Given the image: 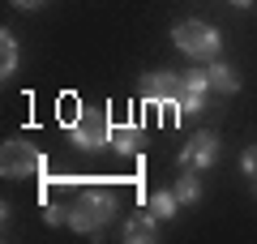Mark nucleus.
<instances>
[{
    "label": "nucleus",
    "mask_w": 257,
    "mask_h": 244,
    "mask_svg": "<svg viewBox=\"0 0 257 244\" xmlns=\"http://www.w3.org/2000/svg\"><path fill=\"white\" fill-rule=\"evenodd\" d=\"M116 214H120V197L111 189H82L77 201L69 206V227L77 235H99Z\"/></svg>",
    "instance_id": "nucleus-1"
},
{
    "label": "nucleus",
    "mask_w": 257,
    "mask_h": 244,
    "mask_svg": "<svg viewBox=\"0 0 257 244\" xmlns=\"http://www.w3.org/2000/svg\"><path fill=\"white\" fill-rule=\"evenodd\" d=\"M172 43L180 47L189 60H197V64H210V60H219V47H223V35L210 26V22H197V18H189V22H176L172 26Z\"/></svg>",
    "instance_id": "nucleus-2"
},
{
    "label": "nucleus",
    "mask_w": 257,
    "mask_h": 244,
    "mask_svg": "<svg viewBox=\"0 0 257 244\" xmlns=\"http://www.w3.org/2000/svg\"><path fill=\"white\" fill-rule=\"evenodd\" d=\"M69 142L82 154H103L111 146V120L99 107H77V116L69 120Z\"/></svg>",
    "instance_id": "nucleus-3"
},
{
    "label": "nucleus",
    "mask_w": 257,
    "mask_h": 244,
    "mask_svg": "<svg viewBox=\"0 0 257 244\" xmlns=\"http://www.w3.org/2000/svg\"><path fill=\"white\" fill-rule=\"evenodd\" d=\"M43 172V150L26 137H9L0 146V176L5 180H30Z\"/></svg>",
    "instance_id": "nucleus-4"
},
{
    "label": "nucleus",
    "mask_w": 257,
    "mask_h": 244,
    "mask_svg": "<svg viewBox=\"0 0 257 244\" xmlns=\"http://www.w3.org/2000/svg\"><path fill=\"white\" fill-rule=\"evenodd\" d=\"M214 163H219V137L210 129H197L184 142V150L176 154V167L180 172H202V167H214Z\"/></svg>",
    "instance_id": "nucleus-5"
},
{
    "label": "nucleus",
    "mask_w": 257,
    "mask_h": 244,
    "mask_svg": "<svg viewBox=\"0 0 257 244\" xmlns=\"http://www.w3.org/2000/svg\"><path fill=\"white\" fill-rule=\"evenodd\" d=\"M180 86H184V77L172 73V69L146 73V77H142V103H150V107H176Z\"/></svg>",
    "instance_id": "nucleus-6"
},
{
    "label": "nucleus",
    "mask_w": 257,
    "mask_h": 244,
    "mask_svg": "<svg viewBox=\"0 0 257 244\" xmlns=\"http://www.w3.org/2000/svg\"><path fill=\"white\" fill-rule=\"evenodd\" d=\"M111 154H120V159H142V129L133 125V120H124V125H111Z\"/></svg>",
    "instance_id": "nucleus-7"
},
{
    "label": "nucleus",
    "mask_w": 257,
    "mask_h": 244,
    "mask_svg": "<svg viewBox=\"0 0 257 244\" xmlns=\"http://www.w3.org/2000/svg\"><path fill=\"white\" fill-rule=\"evenodd\" d=\"M120 235H124L128 244H155V240H159V218L150 214L146 206H142V214L124 218V227H120Z\"/></svg>",
    "instance_id": "nucleus-8"
},
{
    "label": "nucleus",
    "mask_w": 257,
    "mask_h": 244,
    "mask_svg": "<svg viewBox=\"0 0 257 244\" xmlns=\"http://www.w3.org/2000/svg\"><path fill=\"white\" fill-rule=\"evenodd\" d=\"M146 210L159 218V223H167V218L180 214V197H176V189H155V193L146 197Z\"/></svg>",
    "instance_id": "nucleus-9"
},
{
    "label": "nucleus",
    "mask_w": 257,
    "mask_h": 244,
    "mask_svg": "<svg viewBox=\"0 0 257 244\" xmlns=\"http://www.w3.org/2000/svg\"><path fill=\"white\" fill-rule=\"evenodd\" d=\"M210 90L214 94H240V73L223 60H210Z\"/></svg>",
    "instance_id": "nucleus-10"
},
{
    "label": "nucleus",
    "mask_w": 257,
    "mask_h": 244,
    "mask_svg": "<svg viewBox=\"0 0 257 244\" xmlns=\"http://www.w3.org/2000/svg\"><path fill=\"white\" fill-rule=\"evenodd\" d=\"M13 73H18V39L0 30V81H9Z\"/></svg>",
    "instance_id": "nucleus-11"
},
{
    "label": "nucleus",
    "mask_w": 257,
    "mask_h": 244,
    "mask_svg": "<svg viewBox=\"0 0 257 244\" xmlns=\"http://www.w3.org/2000/svg\"><path fill=\"white\" fill-rule=\"evenodd\" d=\"M172 189H176V197H180V206H197V201H202V180L193 172H180V180H176Z\"/></svg>",
    "instance_id": "nucleus-12"
},
{
    "label": "nucleus",
    "mask_w": 257,
    "mask_h": 244,
    "mask_svg": "<svg viewBox=\"0 0 257 244\" xmlns=\"http://www.w3.org/2000/svg\"><path fill=\"white\" fill-rule=\"evenodd\" d=\"M43 223H47V227H60V223H69V210H64L60 201H47V206H43Z\"/></svg>",
    "instance_id": "nucleus-13"
},
{
    "label": "nucleus",
    "mask_w": 257,
    "mask_h": 244,
    "mask_svg": "<svg viewBox=\"0 0 257 244\" xmlns=\"http://www.w3.org/2000/svg\"><path fill=\"white\" fill-rule=\"evenodd\" d=\"M240 172H244L248 180H257V146H248V150L240 154Z\"/></svg>",
    "instance_id": "nucleus-14"
},
{
    "label": "nucleus",
    "mask_w": 257,
    "mask_h": 244,
    "mask_svg": "<svg viewBox=\"0 0 257 244\" xmlns=\"http://www.w3.org/2000/svg\"><path fill=\"white\" fill-rule=\"evenodd\" d=\"M9 5H13V9H43V5H47V0H9Z\"/></svg>",
    "instance_id": "nucleus-15"
},
{
    "label": "nucleus",
    "mask_w": 257,
    "mask_h": 244,
    "mask_svg": "<svg viewBox=\"0 0 257 244\" xmlns=\"http://www.w3.org/2000/svg\"><path fill=\"white\" fill-rule=\"evenodd\" d=\"M231 5H236V9H248V5H253V0H231Z\"/></svg>",
    "instance_id": "nucleus-16"
}]
</instances>
